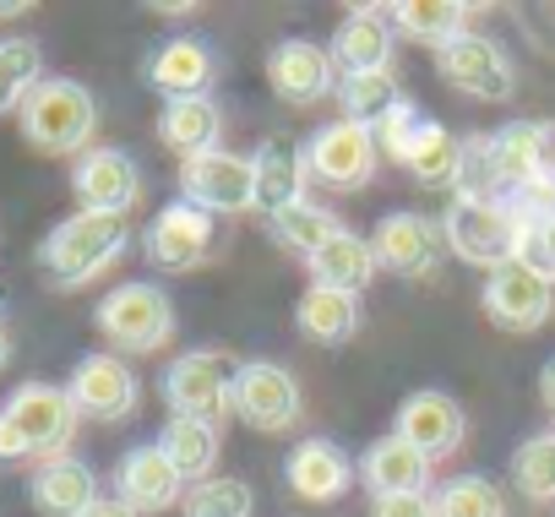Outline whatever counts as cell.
Segmentation results:
<instances>
[{
  "label": "cell",
  "mask_w": 555,
  "mask_h": 517,
  "mask_svg": "<svg viewBox=\"0 0 555 517\" xmlns=\"http://www.w3.org/2000/svg\"><path fill=\"white\" fill-rule=\"evenodd\" d=\"M77 403L66 387L55 382H23L7 403H0V457L17 463V457H66L72 436H77Z\"/></svg>",
  "instance_id": "cell-1"
},
{
  "label": "cell",
  "mask_w": 555,
  "mask_h": 517,
  "mask_svg": "<svg viewBox=\"0 0 555 517\" xmlns=\"http://www.w3.org/2000/svg\"><path fill=\"white\" fill-rule=\"evenodd\" d=\"M131 245L126 218H104V212H72L61 218L44 245H39V268L50 273L55 289H82L93 279H104Z\"/></svg>",
  "instance_id": "cell-2"
},
{
  "label": "cell",
  "mask_w": 555,
  "mask_h": 517,
  "mask_svg": "<svg viewBox=\"0 0 555 517\" xmlns=\"http://www.w3.org/2000/svg\"><path fill=\"white\" fill-rule=\"evenodd\" d=\"M17 120H23L28 147H39L50 158H72V153L82 158V147L99 131V104L77 77H44L28 93V104L17 109Z\"/></svg>",
  "instance_id": "cell-3"
},
{
  "label": "cell",
  "mask_w": 555,
  "mask_h": 517,
  "mask_svg": "<svg viewBox=\"0 0 555 517\" xmlns=\"http://www.w3.org/2000/svg\"><path fill=\"white\" fill-rule=\"evenodd\" d=\"M93 327L104 333L109 354H158L169 338H175V306L158 284L147 279H131V284H115L99 306H93Z\"/></svg>",
  "instance_id": "cell-4"
},
{
  "label": "cell",
  "mask_w": 555,
  "mask_h": 517,
  "mask_svg": "<svg viewBox=\"0 0 555 517\" xmlns=\"http://www.w3.org/2000/svg\"><path fill=\"white\" fill-rule=\"evenodd\" d=\"M441 234H447V250L468 268H506L522 256V223L512 218L506 202H479V196H452L447 212H441Z\"/></svg>",
  "instance_id": "cell-5"
},
{
  "label": "cell",
  "mask_w": 555,
  "mask_h": 517,
  "mask_svg": "<svg viewBox=\"0 0 555 517\" xmlns=\"http://www.w3.org/2000/svg\"><path fill=\"white\" fill-rule=\"evenodd\" d=\"M234 414L256 436H289L306 414V392L289 365L278 360H245L234 371Z\"/></svg>",
  "instance_id": "cell-6"
},
{
  "label": "cell",
  "mask_w": 555,
  "mask_h": 517,
  "mask_svg": "<svg viewBox=\"0 0 555 517\" xmlns=\"http://www.w3.org/2000/svg\"><path fill=\"white\" fill-rule=\"evenodd\" d=\"M300 158H306V175L322 180V185H333V191H365V185L376 180V169H382L376 131L360 126V120H344V115L327 120V126L300 147Z\"/></svg>",
  "instance_id": "cell-7"
},
{
  "label": "cell",
  "mask_w": 555,
  "mask_h": 517,
  "mask_svg": "<svg viewBox=\"0 0 555 517\" xmlns=\"http://www.w3.org/2000/svg\"><path fill=\"white\" fill-rule=\"evenodd\" d=\"M158 387H164V403H169L175 414H185V419L218 425L223 414H234V371H229V360L212 354V349H185V354H175V360L164 365Z\"/></svg>",
  "instance_id": "cell-8"
},
{
  "label": "cell",
  "mask_w": 555,
  "mask_h": 517,
  "mask_svg": "<svg viewBox=\"0 0 555 517\" xmlns=\"http://www.w3.org/2000/svg\"><path fill=\"white\" fill-rule=\"evenodd\" d=\"M436 77L479 104H506L517 93V66L506 61V50L485 34H463L447 50H436Z\"/></svg>",
  "instance_id": "cell-9"
},
{
  "label": "cell",
  "mask_w": 555,
  "mask_h": 517,
  "mask_svg": "<svg viewBox=\"0 0 555 517\" xmlns=\"http://www.w3.org/2000/svg\"><path fill=\"white\" fill-rule=\"evenodd\" d=\"M180 191L191 207L212 212V218H240L256 207V158H240L229 147H212L202 158L180 164Z\"/></svg>",
  "instance_id": "cell-10"
},
{
  "label": "cell",
  "mask_w": 555,
  "mask_h": 517,
  "mask_svg": "<svg viewBox=\"0 0 555 517\" xmlns=\"http://www.w3.org/2000/svg\"><path fill=\"white\" fill-rule=\"evenodd\" d=\"M371 250H376V268L392 273V279H430L441 268V250H447V234H441V218H425V212H382L376 229H371Z\"/></svg>",
  "instance_id": "cell-11"
},
{
  "label": "cell",
  "mask_w": 555,
  "mask_h": 517,
  "mask_svg": "<svg viewBox=\"0 0 555 517\" xmlns=\"http://www.w3.org/2000/svg\"><path fill=\"white\" fill-rule=\"evenodd\" d=\"M72 403L82 419H99V425H115V419H131L137 414V398H142V382L137 371L109 354V349H93L72 365V382H66Z\"/></svg>",
  "instance_id": "cell-12"
},
{
  "label": "cell",
  "mask_w": 555,
  "mask_h": 517,
  "mask_svg": "<svg viewBox=\"0 0 555 517\" xmlns=\"http://www.w3.org/2000/svg\"><path fill=\"white\" fill-rule=\"evenodd\" d=\"M338 82H344V77H338L327 44H311V39H278V44L267 50V88L278 93V104L311 109V104L333 99Z\"/></svg>",
  "instance_id": "cell-13"
},
{
  "label": "cell",
  "mask_w": 555,
  "mask_h": 517,
  "mask_svg": "<svg viewBox=\"0 0 555 517\" xmlns=\"http://www.w3.org/2000/svg\"><path fill=\"white\" fill-rule=\"evenodd\" d=\"M72 196L77 212H104V218H126L142 202V169L131 153L120 147H88L72 164Z\"/></svg>",
  "instance_id": "cell-14"
},
{
  "label": "cell",
  "mask_w": 555,
  "mask_h": 517,
  "mask_svg": "<svg viewBox=\"0 0 555 517\" xmlns=\"http://www.w3.org/2000/svg\"><path fill=\"white\" fill-rule=\"evenodd\" d=\"M490 164H495V180H501V202L539 185V180H555V126L544 120H506L490 131Z\"/></svg>",
  "instance_id": "cell-15"
},
{
  "label": "cell",
  "mask_w": 555,
  "mask_h": 517,
  "mask_svg": "<svg viewBox=\"0 0 555 517\" xmlns=\"http://www.w3.org/2000/svg\"><path fill=\"white\" fill-rule=\"evenodd\" d=\"M142 250H147V262L158 273H191V268H202L207 256H212V212L191 207L185 196L169 202V207H158L153 223H147V234H142Z\"/></svg>",
  "instance_id": "cell-16"
},
{
  "label": "cell",
  "mask_w": 555,
  "mask_h": 517,
  "mask_svg": "<svg viewBox=\"0 0 555 517\" xmlns=\"http://www.w3.org/2000/svg\"><path fill=\"white\" fill-rule=\"evenodd\" d=\"M485 316L501 333H539L555 311V284L544 273H533L528 262H506L485 279Z\"/></svg>",
  "instance_id": "cell-17"
},
{
  "label": "cell",
  "mask_w": 555,
  "mask_h": 517,
  "mask_svg": "<svg viewBox=\"0 0 555 517\" xmlns=\"http://www.w3.org/2000/svg\"><path fill=\"white\" fill-rule=\"evenodd\" d=\"M392 436H403L414 452H425L430 463H441V457H452V452L463 447V436H468V414H463V403H457L452 392H441V387H420V392H409V398L398 403V425H392Z\"/></svg>",
  "instance_id": "cell-18"
},
{
  "label": "cell",
  "mask_w": 555,
  "mask_h": 517,
  "mask_svg": "<svg viewBox=\"0 0 555 517\" xmlns=\"http://www.w3.org/2000/svg\"><path fill=\"white\" fill-rule=\"evenodd\" d=\"M109 484H115V501H126L137 517H147V512H169V506L185 501V479L175 474V463L164 457L158 441H142V447L120 452Z\"/></svg>",
  "instance_id": "cell-19"
},
{
  "label": "cell",
  "mask_w": 555,
  "mask_h": 517,
  "mask_svg": "<svg viewBox=\"0 0 555 517\" xmlns=\"http://www.w3.org/2000/svg\"><path fill=\"white\" fill-rule=\"evenodd\" d=\"M212 72H218V55H212L202 39H191V34L164 39V44L142 61V82H147L164 104H169V99H207Z\"/></svg>",
  "instance_id": "cell-20"
},
{
  "label": "cell",
  "mask_w": 555,
  "mask_h": 517,
  "mask_svg": "<svg viewBox=\"0 0 555 517\" xmlns=\"http://www.w3.org/2000/svg\"><path fill=\"white\" fill-rule=\"evenodd\" d=\"M284 479H289V490H295L300 501L327 506V501H338V495L360 479V468L349 463V452H344L338 441H327V436H306V441L289 447V457H284Z\"/></svg>",
  "instance_id": "cell-21"
},
{
  "label": "cell",
  "mask_w": 555,
  "mask_h": 517,
  "mask_svg": "<svg viewBox=\"0 0 555 517\" xmlns=\"http://www.w3.org/2000/svg\"><path fill=\"white\" fill-rule=\"evenodd\" d=\"M392 44H398V28L387 7H354L338 23L327 50H333L338 77H360V72H392Z\"/></svg>",
  "instance_id": "cell-22"
},
{
  "label": "cell",
  "mask_w": 555,
  "mask_h": 517,
  "mask_svg": "<svg viewBox=\"0 0 555 517\" xmlns=\"http://www.w3.org/2000/svg\"><path fill=\"white\" fill-rule=\"evenodd\" d=\"M360 479L371 495H430V457L403 436H376L360 457Z\"/></svg>",
  "instance_id": "cell-23"
},
{
  "label": "cell",
  "mask_w": 555,
  "mask_h": 517,
  "mask_svg": "<svg viewBox=\"0 0 555 517\" xmlns=\"http://www.w3.org/2000/svg\"><path fill=\"white\" fill-rule=\"evenodd\" d=\"M28 495H34V506H39L44 517H82V512L99 501V474H93L82 457L66 452V457H50V463L34 468Z\"/></svg>",
  "instance_id": "cell-24"
},
{
  "label": "cell",
  "mask_w": 555,
  "mask_h": 517,
  "mask_svg": "<svg viewBox=\"0 0 555 517\" xmlns=\"http://www.w3.org/2000/svg\"><path fill=\"white\" fill-rule=\"evenodd\" d=\"M158 142L185 164V158H202V153H212L218 147V137H223V109L212 104V93L207 99H169L164 109H158Z\"/></svg>",
  "instance_id": "cell-25"
},
{
  "label": "cell",
  "mask_w": 555,
  "mask_h": 517,
  "mask_svg": "<svg viewBox=\"0 0 555 517\" xmlns=\"http://www.w3.org/2000/svg\"><path fill=\"white\" fill-rule=\"evenodd\" d=\"M306 268H311V284L344 289V295H365L371 279L382 273L376 268V250H371V234H354V229H338Z\"/></svg>",
  "instance_id": "cell-26"
},
{
  "label": "cell",
  "mask_w": 555,
  "mask_h": 517,
  "mask_svg": "<svg viewBox=\"0 0 555 517\" xmlns=\"http://www.w3.org/2000/svg\"><path fill=\"white\" fill-rule=\"evenodd\" d=\"M360 322H365L360 295H344V289H322V284H311V289L295 300V327H300V338H311V344H322V349L349 344V338L360 333Z\"/></svg>",
  "instance_id": "cell-27"
},
{
  "label": "cell",
  "mask_w": 555,
  "mask_h": 517,
  "mask_svg": "<svg viewBox=\"0 0 555 517\" xmlns=\"http://www.w3.org/2000/svg\"><path fill=\"white\" fill-rule=\"evenodd\" d=\"M158 447H164V457L175 463V474H180L185 484H202V479H212V474H218L223 436H218V425H207V419L169 414V419H164V430H158Z\"/></svg>",
  "instance_id": "cell-28"
},
{
  "label": "cell",
  "mask_w": 555,
  "mask_h": 517,
  "mask_svg": "<svg viewBox=\"0 0 555 517\" xmlns=\"http://www.w3.org/2000/svg\"><path fill=\"white\" fill-rule=\"evenodd\" d=\"M387 17L403 39H420L436 50L474 34V7H463V0H398V7H387Z\"/></svg>",
  "instance_id": "cell-29"
},
{
  "label": "cell",
  "mask_w": 555,
  "mask_h": 517,
  "mask_svg": "<svg viewBox=\"0 0 555 517\" xmlns=\"http://www.w3.org/2000/svg\"><path fill=\"white\" fill-rule=\"evenodd\" d=\"M403 169H409L420 185H430V191H441V185L457 191V175H463V137H452L441 120H420Z\"/></svg>",
  "instance_id": "cell-30"
},
{
  "label": "cell",
  "mask_w": 555,
  "mask_h": 517,
  "mask_svg": "<svg viewBox=\"0 0 555 517\" xmlns=\"http://www.w3.org/2000/svg\"><path fill=\"white\" fill-rule=\"evenodd\" d=\"M306 158L295 153V147H284V142H267L261 153H256V207L272 218V212H284V207H295V202H306Z\"/></svg>",
  "instance_id": "cell-31"
},
{
  "label": "cell",
  "mask_w": 555,
  "mask_h": 517,
  "mask_svg": "<svg viewBox=\"0 0 555 517\" xmlns=\"http://www.w3.org/2000/svg\"><path fill=\"white\" fill-rule=\"evenodd\" d=\"M338 229H344V223H338V212H333V207H322V202H311V196L267 218L272 245H278V250H289V256H306V262H311V256H317Z\"/></svg>",
  "instance_id": "cell-32"
},
{
  "label": "cell",
  "mask_w": 555,
  "mask_h": 517,
  "mask_svg": "<svg viewBox=\"0 0 555 517\" xmlns=\"http://www.w3.org/2000/svg\"><path fill=\"white\" fill-rule=\"evenodd\" d=\"M436 517H506V490L490 474H452L430 490Z\"/></svg>",
  "instance_id": "cell-33"
},
{
  "label": "cell",
  "mask_w": 555,
  "mask_h": 517,
  "mask_svg": "<svg viewBox=\"0 0 555 517\" xmlns=\"http://www.w3.org/2000/svg\"><path fill=\"white\" fill-rule=\"evenodd\" d=\"M39 82H44V50H39V39H0V115L23 109Z\"/></svg>",
  "instance_id": "cell-34"
},
{
  "label": "cell",
  "mask_w": 555,
  "mask_h": 517,
  "mask_svg": "<svg viewBox=\"0 0 555 517\" xmlns=\"http://www.w3.org/2000/svg\"><path fill=\"white\" fill-rule=\"evenodd\" d=\"M512 479H517V495L528 501H555V425L533 430L517 441L512 452Z\"/></svg>",
  "instance_id": "cell-35"
},
{
  "label": "cell",
  "mask_w": 555,
  "mask_h": 517,
  "mask_svg": "<svg viewBox=\"0 0 555 517\" xmlns=\"http://www.w3.org/2000/svg\"><path fill=\"white\" fill-rule=\"evenodd\" d=\"M256 495L245 479L234 474H212L202 484H185V501H180V517H250Z\"/></svg>",
  "instance_id": "cell-36"
},
{
  "label": "cell",
  "mask_w": 555,
  "mask_h": 517,
  "mask_svg": "<svg viewBox=\"0 0 555 517\" xmlns=\"http://www.w3.org/2000/svg\"><path fill=\"white\" fill-rule=\"evenodd\" d=\"M338 104H344V120H360V126H376L392 104H403L392 72H360V77H344L338 82Z\"/></svg>",
  "instance_id": "cell-37"
},
{
  "label": "cell",
  "mask_w": 555,
  "mask_h": 517,
  "mask_svg": "<svg viewBox=\"0 0 555 517\" xmlns=\"http://www.w3.org/2000/svg\"><path fill=\"white\" fill-rule=\"evenodd\" d=\"M420 120H425V115H420L409 99H403V104H392V109H387V115L371 126V131H376V147H382V158L403 164V158H409V142H414V131H420Z\"/></svg>",
  "instance_id": "cell-38"
},
{
  "label": "cell",
  "mask_w": 555,
  "mask_h": 517,
  "mask_svg": "<svg viewBox=\"0 0 555 517\" xmlns=\"http://www.w3.org/2000/svg\"><path fill=\"white\" fill-rule=\"evenodd\" d=\"M517 262H528L533 273H544V279L555 284V212H550L544 223L522 229V256H517Z\"/></svg>",
  "instance_id": "cell-39"
},
{
  "label": "cell",
  "mask_w": 555,
  "mask_h": 517,
  "mask_svg": "<svg viewBox=\"0 0 555 517\" xmlns=\"http://www.w3.org/2000/svg\"><path fill=\"white\" fill-rule=\"evenodd\" d=\"M371 517H436L430 495H376Z\"/></svg>",
  "instance_id": "cell-40"
},
{
  "label": "cell",
  "mask_w": 555,
  "mask_h": 517,
  "mask_svg": "<svg viewBox=\"0 0 555 517\" xmlns=\"http://www.w3.org/2000/svg\"><path fill=\"white\" fill-rule=\"evenodd\" d=\"M82 517H137V512H131L126 501H115V495H99V501H93Z\"/></svg>",
  "instance_id": "cell-41"
},
{
  "label": "cell",
  "mask_w": 555,
  "mask_h": 517,
  "mask_svg": "<svg viewBox=\"0 0 555 517\" xmlns=\"http://www.w3.org/2000/svg\"><path fill=\"white\" fill-rule=\"evenodd\" d=\"M539 403L555 414V354L544 360V371H539Z\"/></svg>",
  "instance_id": "cell-42"
},
{
  "label": "cell",
  "mask_w": 555,
  "mask_h": 517,
  "mask_svg": "<svg viewBox=\"0 0 555 517\" xmlns=\"http://www.w3.org/2000/svg\"><path fill=\"white\" fill-rule=\"evenodd\" d=\"M7 354H12V338H7V327H0V365H7Z\"/></svg>",
  "instance_id": "cell-43"
},
{
  "label": "cell",
  "mask_w": 555,
  "mask_h": 517,
  "mask_svg": "<svg viewBox=\"0 0 555 517\" xmlns=\"http://www.w3.org/2000/svg\"><path fill=\"white\" fill-rule=\"evenodd\" d=\"M28 7H0V17H23Z\"/></svg>",
  "instance_id": "cell-44"
}]
</instances>
